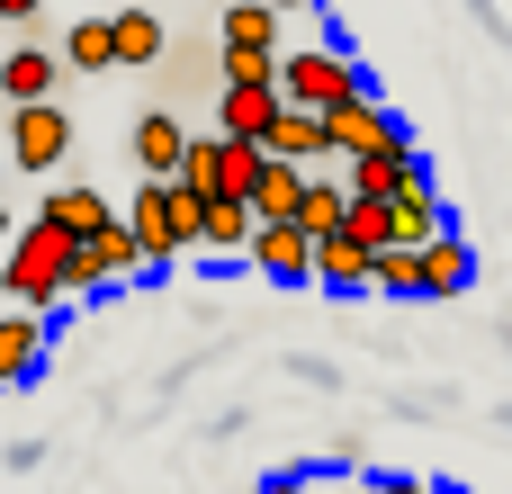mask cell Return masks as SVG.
Here are the masks:
<instances>
[{
  "mask_svg": "<svg viewBox=\"0 0 512 494\" xmlns=\"http://www.w3.org/2000/svg\"><path fill=\"white\" fill-rule=\"evenodd\" d=\"M117 54H126V63H153V54H162V18H153V9H117Z\"/></svg>",
  "mask_w": 512,
  "mask_h": 494,
  "instance_id": "obj_23",
  "label": "cell"
},
{
  "mask_svg": "<svg viewBox=\"0 0 512 494\" xmlns=\"http://www.w3.org/2000/svg\"><path fill=\"white\" fill-rule=\"evenodd\" d=\"M441 494H459V486H441Z\"/></svg>",
  "mask_w": 512,
  "mask_h": 494,
  "instance_id": "obj_30",
  "label": "cell"
},
{
  "mask_svg": "<svg viewBox=\"0 0 512 494\" xmlns=\"http://www.w3.org/2000/svg\"><path fill=\"white\" fill-rule=\"evenodd\" d=\"M63 153H72V117H63L54 99L9 108V162H18V171H63Z\"/></svg>",
  "mask_w": 512,
  "mask_h": 494,
  "instance_id": "obj_5",
  "label": "cell"
},
{
  "mask_svg": "<svg viewBox=\"0 0 512 494\" xmlns=\"http://www.w3.org/2000/svg\"><path fill=\"white\" fill-rule=\"evenodd\" d=\"M36 9H45V0H0V18H18V27H27Z\"/></svg>",
  "mask_w": 512,
  "mask_h": 494,
  "instance_id": "obj_26",
  "label": "cell"
},
{
  "mask_svg": "<svg viewBox=\"0 0 512 494\" xmlns=\"http://www.w3.org/2000/svg\"><path fill=\"white\" fill-rule=\"evenodd\" d=\"M36 216H45L54 234H72V243H90V234H108V225H117V207H108L99 189H81V180H72V189H45V198H36Z\"/></svg>",
  "mask_w": 512,
  "mask_h": 494,
  "instance_id": "obj_12",
  "label": "cell"
},
{
  "mask_svg": "<svg viewBox=\"0 0 512 494\" xmlns=\"http://www.w3.org/2000/svg\"><path fill=\"white\" fill-rule=\"evenodd\" d=\"M144 270H153V261H144V234H135L126 216H117L108 234H90V243H81V297L126 288V279H144Z\"/></svg>",
  "mask_w": 512,
  "mask_h": 494,
  "instance_id": "obj_7",
  "label": "cell"
},
{
  "mask_svg": "<svg viewBox=\"0 0 512 494\" xmlns=\"http://www.w3.org/2000/svg\"><path fill=\"white\" fill-rule=\"evenodd\" d=\"M270 9H279V18H288V9H315V0H270Z\"/></svg>",
  "mask_w": 512,
  "mask_h": 494,
  "instance_id": "obj_28",
  "label": "cell"
},
{
  "mask_svg": "<svg viewBox=\"0 0 512 494\" xmlns=\"http://www.w3.org/2000/svg\"><path fill=\"white\" fill-rule=\"evenodd\" d=\"M315 288H342V297L378 288V252H369L360 234H324V243H315Z\"/></svg>",
  "mask_w": 512,
  "mask_h": 494,
  "instance_id": "obj_13",
  "label": "cell"
},
{
  "mask_svg": "<svg viewBox=\"0 0 512 494\" xmlns=\"http://www.w3.org/2000/svg\"><path fill=\"white\" fill-rule=\"evenodd\" d=\"M63 63H72V72H117V63H126V54H117V18H72Z\"/></svg>",
  "mask_w": 512,
  "mask_h": 494,
  "instance_id": "obj_19",
  "label": "cell"
},
{
  "mask_svg": "<svg viewBox=\"0 0 512 494\" xmlns=\"http://www.w3.org/2000/svg\"><path fill=\"white\" fill-rule=\"evenodd\" d=\"M279 117H288V90L279 81H225V99H216V135H252L261 153H270Z\"/></svg>",
  "mask_w": 512,
  "mask_h": 494,
  "instance_id": "obj_6",
  "label": "cell"
},
{
  "mask_svg": "<svg viewBox=\"0 0 512 494\" xmlns=\"http://www.w3.org/2000/svg\"><path fill=\"white\" fill-rule=\"evenodd\" d=\"M423 180H432V162H423L414 135L387 144V153H360V162H351V189H360V198H405V189H423Z\"/></svg>",
  "mask_w": 512,
  "mask_h": 494,
  "instance_id": "obj_10",
  "label": "cell"
},
{
  "mask_svg": "<svg viewBox=\"0 0 512 494\" xmlns=\"http://www.w3.org/2000/svg\"><path fill=\"white\" fill-rule=\"evenodd\" d=\"M180 180H189L198 198H261V180H270V153H261L252 135H198Z\"/></svg>",
  "mask_w": 512,
  "mask_h": 494,
  "instance_id": "obj_3",
  "label": "cell"
},
{
  "mask_svg": "<svg viewBox=\"0 0 512 494\" xmlns=\"http://www.w3.org/2000/svg\"><path fill=\"white\" fill-rule=\"evenodd\" d=\"M225 54H279V9L270 0H225Z\"/></svg>",
  "mask_w": 512,
  "mask_h": 494,
  "instance_id": "obj_16",
  "label": "cell"
},
{
  "mask_svg": "<svg viewBox=\"0 0 512 494\" xmlns=\"http://www.w3.org/2000/svg\"><path fill=\"white\" fill-rule=\"evenodd\" d=\"M54 81H63V54H45V45H18V54L0 63V90H9V108H36V99H54Z\"/></svg>",
  "mask_w": 512,
  "mask_h": 494,
  "instance_id": "obj_14",
  "label": "cell"
},
{
  "mask_svg": "<svg viewBox=\"0 0 512 494\" xmlns=\"http://www.w3.org/2000/svg\"><path fill=\"white\" fill-rule=\"evenodd\" d=\"M252 234H261V207L252 198H207V252L225 261V252H252Z\"/></svg>",
  "mask_w": 512,
  "mask_h": 494,
  "instance_id": "obj_21",
  "label": "cell"
},
{
  "mask_svg": "<svg viewBox=\"0 0 512 494\" xmlns=\"http://www.w3.org/2000/svg\"><path fill=\"white\" fill-rule=\"evenodd\" d=\"M243 261H252L261 279H279V288H306V279H315V234H306V225H261Z\"/></svg>",
  "mask_w": 512,
  "mask_h": 494,
  "instance_id": "obj_11",
  "label": "cell"
},
{
  "mask_svg": "<svg viewBox=\"0 0 512 494\" xmlns=\"http://www.w3.org/2000/svg\"><path fill=\"white\" fill-rule=\"evenodd\" d=\"M369 494H441V486H423V477H378Z\"/></svg>",
  "mask_w": 512,
  "mask_h": 494,
  "instance_id": "obj_25",
  "label": "cell"
},
{
  "mask_svg": "<svg viewBox=\"0 0 512 494\" xmlns=\"http://www.w3.org/2000/svg\"><path fill=\"white\" fill-rule=\"evenodd\" d=\"M459 288H477V252H468L459 234L423 243V297H459Z\"/></svg>",
  "mask_w": 512,
  "mask_h": 494,
  "instance_id": "obj_18",
  "label": "cell"
},
{
  "mask_svg": "<svg viewBox=\"0 0 512 494\" xmlns=\"http://www.w3.org/2000/svg\"><path fill=\"white\" fill-rule=\"evenodd\" d=\"M324 153H333V117L288 108V117H279V135H270V162H324Z\"/></svg>",
  "mask_w": 512,
  "mask_h": 494,
  "instance_id": "obj_17",
  "label": "cell"
},
{
  "mask_svg": "<svg viewBox=\"0 0 512 494\" xmlns=\"http://www.w3.org/2000/svg\"><path fill=\"white\" fill-rule=\"evenodd\" d=\"M441 234H450V216H441L432 180H423V189H405V198H396V243H405V252H423V243H441Z\"/></svg>",
  "mask_w": 512,
  "mask_h": 494,
  "instance_id": "obj_22",
  "label": "cell"
},
{
  "mask_svg": "<svg viewBox=\"0 0 512 494\" xmlns=\"http://www.w3.org/2000/svg\"><path fill=\"white\" fill-rule=\"evenodd\" d=\"M189 144H198V135H189L171 108H144V117H135V180H180V171H189Z\"/></svg>",
  "mask_w": 512,
  "mask_h": 494,
  "instance_id": "obj_8",
  "label": "cell"
},
{
  "mask_svg": "<svg viewBox=\"0 0 512 494\" xmlns=\"http://www.w3.org/2000/svg\"><path fill=\"white\" fill-rule=\"evenodd\" d=\"M126 225L144 234V261H153V270H171L180 252H207V198H198L189 180H135Z\"/></svg>",
  "mask_w": 512,
  "mask_h": 494,
  "instance_id": "obj_2",
  "label": "cell"
},
{
  "mask_svg": "<svg viewBox=\"0 0 512 494\" xmlns=\"http://www.w3.org/2000/svg\"><path fill=\"white\" fill-rule=\"evenodd\" d=\"M387 144H405V117H396V108H378L369 90H360L351 108H333V153H342V162H360V153H387Z\"/></svg>",
  "mask_w": 512,
  "mask_h": 494,
  "instance_id": "obj_9",
  "label": "cell"
},
{
  "mask_svg": "<svg viewBox=\"0 0 512 494\" xmlns=\"http://www.w3.org/2000/svg\"><path fill=\"white\" fill-rule=\"evenodd\" d=\"M306 189H315L306 162H270V180H261V198H252L261 225H297V216H306Z\"/></svg>",
  "mask_w": 512,
  "mask_h": 494,
  "instance_id": "obj_20",
  "label": "cell"
},
{
  "mask_svg": "<svg viewBox=\"0 0 512 494\" xmlns=\"http://www.w3.org/2000/svg\"><path fill=\"white\" fill-rule=\"evenodd\" d=\"M36 351H45V324L27 306H9L0 315V387H27L36 378Z\"/></svg>",
  "mask_w": 512,
  "mask_h": 494,
  "instance_id": "obj_15",
  "label": "cell"
},
{
  "mask_svg": "<svg viewBox=\"0 0 512 494\" xmlns=\"http://www.w3.org/2000/svg\"><path fill=\"white\" fill-rule=\"evenodd\" d=\"M252 494H297V477H270V486H252Z\"/></svg>",
  "mask_w": 512,
  "mask_h": 494,
  "instance_id": "obj_27",
  "label": "cell"
},
{
  "mask_svg": "<svg viewBox=\"0 0 512 494\" xmlns=\"http://www.w3.org/2000/svg\"><path fill=\"white\" fill-rule=\"evenodd\" d=\"M297 494H333V486H306V477H297Z\"/></svg>",
  "mask_w": 512,
  "mask_h": 494,
  "instance_id": "obj_29",
  "label": "cell"
},
{
  "mask_svg": "<svg viewBox=\"0 0 512 494\" xmlns=\"http://www.w3.org/2000/svg\"><path fill=\"white\" fill-rule=\"evenodd\" d=\"M279 90H288V108L333 117V108H351V99H360V72H351L333 45H306V54H288V63H279Z\"/></svg>",
  "mask_w": 512,
  "mask_h": 494,
  "instance_id": "obj_4",
  "label": "cell"
},
{
  "mask_svg": "<svg viewBox=\"0 0 512 494\" xmlns=\"http://www.w3.org/2000/svg\"><path fill=\"white\" fill-rule=\"evenodd\" d=\"M378 297H423V252L387 243V252H378Z\"/></svg>",
  "mask_w": 512,
  "mask_h": 494,
  "instance_id": "obj_24",
  "label": "cell"
},
{
  "mask_svg": "<svg viewBox=\"0 0 512 494\" xmlns=\"http://www.w3.org/2000/svg\"><path fill=\"white\" fill-rule=\"evenodd\" d=\"M9 306H27V315H45V306H63V297H81V243L72 234H54L45 216H27L18 234H9Z\"/></svg>",
  "mask_w": 512,
  "mask_h": 494,
  "instance_id": "obj_1",
  "label": "cell"
}]
</instances>
